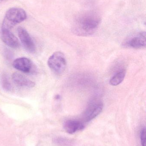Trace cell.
Returning <instances> with one entry per match:
<instances>
[{
	"mask_svg": "<svg viewBox=\"0 0 146 146\" xmlns=\"http://www.w3.org/2000/svg\"><path fill=\"white\" fill-rule=\"evenodd\" d=\"M85 127L84 123L82 121L77 120H69L64 124V128L67 133L73 134L81 131Z\"/></svg>",
	"mask_w": 146,
	"mask_h": 146,
	"instance_id": "cell-9",
	"label": "cell"
},
{
	"mask_svg": "<svg viewBox=\"0 0 146 146\" xmlns=\"http://www.w3.org/2000/svg\"><path fill=\"white\" fill-rule=\"evenodd\" d=\"M12 80L16 86L20 87L30 88L35 86L34 82L28 80L20 73H13L12 75Z\"/></svg>",
	"mask_w": 146,
	"mask_h": 146,
	"instance_id": "cell-10",
	"label": "cell"
},
{
	"mask_svg": "<svg viewBox=\"0 0 146 146\" xmlns=\"http://www.w3.org/2000/svg\"><path fill=\"white\" fill-rule=\"evenodd\" d=\"M1 38L3 42L10 48H17L19 47L18 38L9 30H1Z\"/></svg>",
	"mask_w": 146,
	"mask_h": 146,
	"instance_id": "cell-8",
	"label": "cell"
},
{
	"mask_svg": "<svg viewBox=\"0 0 146 146\" xmlns=\"http://www.w3.org/2000/svg\"><path fill=\"white\" fill-rule=\"evenodd\" d=\"M18 36L24 48L30 53L36 51V46L31 36L23 27H19L17 29Z\"/></svg>",
	"mask_w": 146,
	"mask_h": 146,
	"instance_id": "cell-5",
	"label": "cell"
},
{
	"mask_svg": "<svg viewBox=\"0 0 146 146\" xmlns=\"http://www.w3.org/2000/svg\"><path fill=\"white\" fill-rule=\"evenodd\" d=\"M101 21L100 17L95 13L88 12L81 14L75 21L73 32L78 36L92 35L97 30Z\"/></svg>",
	"mask_w": 146,
	"mask_h": 146,
	"instance_id": "cell-1",
	"label": "cell"
},
{
	"mask_svg": "<svg viewBox=\"0 0 146 146\" xmlns=\"http://www.w3.org/2000/svg\"><path fill=\"white\" fill-rule=\"evenodd\" d=\"M4 1V0H0V1Z\"/></svg>",
	"mask_w": 146,
	"mask_h": 146,
	"instance_id": "cell-14",
	"label": "cell"
},
{
	"mask_svg": "<svg viewBox=\"0 0 146 146\" xmlns=\"http://www.w3.org/2000/svg\"><path fill=\"white\" fill-rule=\"evenodd\" d=\"M103 105L100 101L92 102L88 105L82 115V121L88 122L97 116L102 111Z\"/></svg>",
	"mask_w": 146,
	"mask_h": 146,
	"instance_id": "cell-4",
	"label": "cell"
},
{
	"mask_svg": "<svg viewBox=\"0 0 146 146\" xmlns=\"http://www.w3.org/2000/svg\"><path fill=\"white\" fill-rule=\"evenodd\" d=\"M141 146H146V129H142L141 132Z\"/></svg>",
	"mask_w": 146,
	"mask_h": 146,
	"instance_id": "cell-13",
	"label": "cell"
},
{
	"mask_svg": "<svg viewBox=\"0 0 146 146\" xmlns=\"http://www.w3.org/2000/svg\"><path fill=\"white\" fill-rule=\"evenodd\" d=\"M146 35L145 32L138 33L133 35L127 40L126 44L135 49H140L145 47Z\"/></svg>",
	"mask_w": 146,
	"mask_h": 146,
	"instance_id": "cell-7",
	"label": "cell"
},
{
	"mask_svg": "<svg viewBox=\"0 0 146 146\" xmlns=\"http://www.w3.org/2000/svg\"><path fill=\"white\" fill-rule=\"evenodd\" d=\"M1 85L3 89L6 91L9 92L12 90L13 87L9 80L8 78L5 74L2 75L1 78Z\"/></svg>",
	"mask_w": 146,
	"mask_h": 146,
	"instance_id": "cell-12",
	"label": "cell"
},
{
	"mask_svg": "<svg viewBox=\"0 0 146 146\" xmlns=\"http://www.w3.org/2000/svg\"><path fill=\"white\" fill-rule=\"evenodd\" d=\"M13 66L15 69L24 73L35 72V68L33 63L30 59L21 57L15 59L13 62Z\"/></svg>",
	"mask_w": 146,
	"mask_h": 146,
	"instance_id": "cell-6",
	"label": "cell"
},
{
	"mask_svg": "<svg viewBox=\"0 0 146 146\" xmlns=\"http://www.w3.org/2000/svg\"><path fill=\"white\" fill-rule=\"evenodd\" d=\"M48 65L53 72L57 74L63 73L67 66V62L64 54L61 52L54 53L49 58Z\"/></svg>",
	"mask_w": 146,
	"mask_h": 146,
	"instance_id": "cell-3",
	"label": "cell"
},
{
	"mask_svg": "<svg viewBox=\"0 0 146 146\" xmlns=\"http://www.w3.org/2000/svg\"><path fill=\"white\" fill-rule=\"evenodd\" d=\"M125 73L124 70H121L116 73L111 79L110 84L113 86H117L121 84L125 78Z\"/></svg>",
	"mask_w": 146,
	"mask_h": 146,
	"instance_id": "cell-11",
	"label": "cell"
},
{
	"mask_svg": "<svg viewBox=\"0 0 146 146\" xmlns=\"http://www.w3.org/2000/svg\"><path fill=\"white\" fill-rule=\"evenodd\" d=\"M27 18L25 11L20 8L13 7L7 11L2 25L1 30H9Z\"/></svg>",
	"mask_w": 146,
	"mask_h": 146,
	"instance_id": "cell-2",
	"label": "cell"
}]
</instances>
